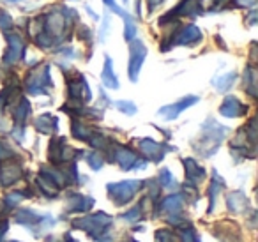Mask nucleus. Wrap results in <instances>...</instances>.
<instances>
[{"label": "nucleus", "mask_w": 258, "mask_h": 242, "mask_svg": "<svg viewBox=\"0 0 258 242\" xmlns=\"http://www.w3.org/2000/svg\"><path fill=\"white\" fill-rule=\"evenodd\" d=\"M103 4H106L108 6V8H113V6H115V0H103Z\"/></svg>", "instance_id": "obj_49"}, {"label": "nucleus", "mask_w": 258, "mask_h": 242, "mask_svg": "<svg viewBox=\"0 0 258 242\" xmlns=\"http://www.w3.org/2000/svg\"><path fill=\"white\" fill-rule=\"evenodd\" d=\"M6 41H8V51L4 53V62L6 66H15L25 55V43H23L22 36L20 34H13V32H6Z\"/></svg>", "instance_id": "obj_12"}, {"label": "nucleus", "mask_w": 258, "mask_h": 242, "mask_svg": "<svg viewBox=\"0 0 258 242\" xmlns=\"http://www.w3.org/2000/svg\"><path fill=\"white\" fill-rule=\"evenodd\" d=\"M158 182L163 186V188H173V186H175V178H173V175L170 173L168 168H163V170L159 171Z\"/></svg>", "instance_id": "obj_36"}, {"label": "nucleus", "mask_w": 258, "mask_h": 242, "mask_svg": "<svg viewBox=\"0 0 258 242\" xmlns=\"http://www.w3.org/2000/svg\"><path fill=\"white\" fill-rule=\"evenodd\" d=\"M228 135V128L218 124L214 118H207L202 124V133L200 138L197 142H193V149L200 154L202 157H211L218 152L219 145L223 143V140Z\"/></svg>", "instance_id": "obj_2"}, {"label": "nucleus", "mask_w": 258, "mask_h": 242, "mask_svg": "<svg viewBox=\"0 0 258 242\" xmlns=\"http://www.w3.org/2000/svg\"><path fill=\"white\" fill-rule=\"evenodd\" d=\"M111 224H113V219L111 216H108L106 212H97V214H92V216H83V217H78V219L73 221V228L76 230H83L97 242H111L110 231Z\"/></svg>", "instance_id": "obj_3"}, {"label": "nucleus", "mask_w": 258, "mask_h": 242, "mask_svg": "<svg viewBox=\"0 0 258 242\" xmlns=\"http://www.w3.org/2000/svg\"><path fill=\"white\" fill-rule=\"evenodd\" d=\"M226 207H228L230 212L242 214L249 209V202H247L246 195L242 191H232L226 198Z\"/></svg>", "instance_id": "obj_19"}, {"label": "nucleus", "mask_w": 258, "mask_h": 242, "mask_svg": "<svg viewBox=\"0 0 258 242\" xmlns=\"http://www.w3.org/2000/svg\"><path fill=\"white\" fill-rule=\"evenodd\" d=\"M147 58V46L142 41L133 39L129 43V64H127V76L131 82H138L142 66Z\"/></svg>", "instance_id": "obj_7"}, {"label": "nucleus", "mask_w": 258, "mask_h": 242, "mask_svg": "<svg viewBox=\"0 0 258 242\" xmlns=\"http://www.w3.org/2000/svg\"><path fill=\"white\" fill-rule=\"evenodd\" d=\"M9 223L8 219H0V242H4V235L8 233Z\"/></svg>", "instance_id": "obj_44"}, {"label": "nucleus", "mask_w": 258, "mask_h": 242, "mask_svg": "<svg viewBox=\"0 0 258 242\" xmlns=\"http://www.w3.org/2000/svg\"><path fill=\"white\" fill-rule=\"evenodd\" d=\"M228 6V0H214V4H212L211 11H221Z\"/></svg>", "instance_id": "obj_43"}, {"label": "nucleus", "mask_w": 258, "mask_h": 242, "mask_svg": "<svg viewBox=\"0 0 258 242\" xmlns=\"http://www.w3.org/2000/svg\"><path fill=\"white\" fill-rule=\"evenodd\" d=\"M156 242H173V233L166 228L156 231Z\"/></svg>", "instance_id": "obj_40"}, {"label": "nucleus", "mask_w": 258, "mask_h": 242, "mask_svg": "<svg viewBox=\"0 0 258 242\" xmlns=\"http://www.w3.org/2000/svg\"><path fill=\"white\" fill-rule=\"evenodd\" d=\"M85 9H87V13H89V15H90V16H92V18H94V20H97V15H96V13H94V11H92V9H90V8H89V6H87V8H85Z\"/></svg>", "instance_id": "obj_50"}, {"label": "nucleus", "mask_w": 258, "mask_h": 242, "mask_svg": "<svg viewBox=\"0 0 258 242\" xmlns=\"http://www.w3.org/2000/svg\"><path fill=\"white\" fill-rule=\"evenodd\" d=\"M235 6H240V8H249V6H254L256 0H233Z\"/></svg>", "instance_id": "obj_47"}, {"label": "nucleus", "mask_w": 258, "mask_h": 242, "mask_svg": "<svg viewBox=\"0 0 258 242\" xmlns=\"http://www.w3.org/2000/svg\"><path fill=\"white\" fill-rule=\"evenodd\" d=\"M137 143H138V147H140L142 154H144L149 161H152V163H159V161H163L166 152L175 150V149H172V147L165 145V143H158L151 138H142V140H138Z\"/></svg>", "instance_id": "obj_13"}, {"label": "nucleus", "mask_w": 258, "mask_h": 242, "mask_svg": "<svg viewBox=\"0 0 258 242\" xmlns=\"http://www.w3.org/2000/svg\"><path fill=\"white\" fill-rule=\"evenodd\" d=\"M16 223L18 224H23V226H29V228H36L41 221L44 219V214H39L37 210H32V209H20L16 212Z\"/></svg>", "instance_id": "obj_20"}, {"label": "nucleus", "mask_w": 258, "mask_h": 242, "mask_svg": "<svg viewBox=\"0 0 258 242\" xmlns=\"http://www.w3.org/2000/svg\"><path fill=\"white\" fill-rule=\"evenodd\" d=\"M68 90H69V97H71V103L85 104L92 99L90 87L82 75H75V78H68Z\"/></svg>", "instance_id": "obj_11"}, {"label": "nucleus", "mask_w": 258, "mask_h": 242, "mask_svg": "<svg viewBox=\"0 0 258 242\" xmlns=\"http://www.w3.org/2000/svg\"><path fill=\"white\" fill-rule=\"evenodd\" d=\"M223 186H225V180H223L221 177H219L218 171H212V182H211V188H209V209L207 212L211 214L212 210H214L216 207V200H218L219 193H221Z\"/></svg>", "instance_id": "obj_24"}, {"label": "nucleus", "mask_w": 258, "mask_h": 242, "mask_svg": "<svg viewBox=\"0 0 258 242\" xmlns=\"http://www.w3.org/2000/svg\"><path fill=\"white\" fill-rule=\"evenodd\" d=\"M71 131H73V136L76 140H82V142H87L90 138V135L94 133V129H90L89 126L82 124L80 120H75L71 124Z\"/></svg>", "instance_id": "obj_30"}, {"label": "nucleus", "mask_w": 258, "mask_h": 242, "mask_svg": "<svg viewBox=\"0 0 258 242\" xmlns=\"http://www.w3.org/2000/svg\"><path fill=\"white\" fill-rule=\"evenodd\" d=\"M78 37H80V39H83V41H87V39L90 41V30L87 29V27H83V25H82V27H80Z\"/></svg>", "instance_id": "obj_45"}, {"label": "nucleus", "mask_w": 258, "mask_h": 242, "mask_svg": "<svg viewBox=\"0 0 258 242\" xmlns=\"http://www.w3.org/2000/svg\"><path fill=\"white\" fill-rule=\"evenodd\" d=\"M94 207V198L85 195H80V193H75V195H69L68 200H66V210L71 214L76 212H89Z\"/></svg>", "instance_id": "obj_17"}, {"label": "nucleus", "mask_w": 258, "mask_h": 242, "mask_svg": "<svg viewBox=\"0 0 258 242\" xmlns=\"http://www.w3.org/2000/svg\"><path fill=\"white\" fill-rule=\"evenodd\" d=\"M108 27H110V16H104V23L99 30V41L106 39V32H108Z\"/></svg>", "instance_id": "obj_41"}, {"label": "nucleus", "mask_w": 258, "mask_h": 242, "mask_svg": "<svg viewBox=\"0 0 258 242\" xmlns=\"http://www.w3.org/2000/svg\"><path fill=\"white\" fill-rule=\"evenodd\" d=\"M214 235H218V238H219V242H240V235H239V231L235 230V228L232 226V230H225V233H223L221 230H218L216 228L214 230Z\"/></svg>", "instance_id": "obj_32"}, {"label": "nucleus", "mask_w": 258, "mask_h": 242, "mask_svg": "<svg viewBox=\"0 0 258 242\" xmlns=\"http://www.w3.org/2000/svg\"><path fill=\"white\" fill-rule=\"evenodd\" d=\"M180 242H200L193 228H180Z\"/></svg>", "instance_id": "obj_38"}, {"label": "nucleus", "mask_w": 258, "mask_h": 242, "mask_svg": "<svg viewBox=\"0 0 258 242\" xmlns=\"http://www.w3.org/2000/svg\"><path fill=\"white\" fill-rule=\"evenodd\" d=\"M64 242H78V240H76V238H73L71 235H66V237H64Z\"/></svg>", "instance_id": "obj_51"}, {"label": "nucleus", "mask_w": 258, "mask_h": 242, "mask_svg": "<svg viewBox=\"0 0 258 242\" xmlns=\"http://www.w3.org/2000/svg\"><path fill=\"white\" fill-rule=\"evenodd\" d=\"M244 90L251 97L258 96V71L254 66H247L244 69Z\"/></svg>", "instance_id": "obj_22"}, {"label": "nucleus", "mask_w": 258, "mask_h": 242, "mask_svg": "<svg viewBox=\"0 0 258 242\" xmlns=\"http://www.w3.org/2000/svg\"><path fill=\"white\" fill-rule=\"evenodd\" d=\"M30 117V103L25 99V97H22L20 99V103L16 104V110H15V120H16V126H22L25 124V120Z\"/></svg>", "instance_id": "obj_27"}, {"label": "nucleus", "mask_w": 258, "mask_h": 242, "mask_svg": "<svg viewBox=\"0 0 258 242\" xmlns=\"http://www.w3.org/2000/svg\"><path fill=\"white\" fill-rule=\"evenodd\" d=\"M122 2H124V4H127V2H129V0H122Z\"/></svg>", "instance_id": "obj_52"}, {"label": "nucleus", "mask_w": 258, "mask_h": 242, "mask_svg": "<svg viewBox=\"0 0 258 242\" xmlns=\"http://www.w3.org/2000/svg\"><path fill=\"white\" fill-rule=\"evenodd\" d=\"M11 242H16V240H11Z\"/></svg>", "instance_id": "obj_55"}, {"label": "nucleus", "mask_w": 258, "mask_h": 242, "mask_svg": "<svg viewBox=\"0 0 258 242\" xmlns=\"http://www.w3.org/2000/svg\"><path fill=\"white\" fill-rule=\"evenodd\" d=\"M249 23H251V25H254V23H256V11H254V9L249 13Z\"/></svg>", "instance_id": "obj_48"}, {"label": "nucleus", "mask_w": 258, "mask_h": 242, "mask_svg": "<svg viewBox=\"0 0 258 242\" xmlns=\"http://www.w3.org/2000/svg\"><path fill=\"white\" fill-rule=\"evenodd\" d=\"M127 242H137V240H127Z\"/></svg>", "instance_id": "obj_54"}, {"label": "nucleus", "mask_w": 258, "mask_h": 242, "mask_svg": "<svg viewBox=\"0 0 258 242\" xmlns=\"http://www.w3.org/2000/svg\"><path fill=\"white\" fill-rule=\"evenodd\" d=\"M235 78H237L235 73H226V75L216 76V78L212 80V85H214L216 89L219 90V92H226V90H230V87L233 85Z\"/></svg>", "instance_id": "obj_28"}, {"label": "nucleus", "mask_w": 258, "mask_h": 242, "mask_svg": "<svg viewBox=\"0 0 258 242\" xmlns=\"http://www.w3.org/2000/svg\"><path fill=\"white\" fill-rule=\"evenodd\" d=\"M246 111H247L246 104H242L239 99H237V97H233V96L225 97L223 104L219 106V113H221L223 117H226V118L244 117V115H246Z\"/></svg>", "instance_id": "obj_16"}, {"label": "nucleus", "mask_w": 258, "mask_h": 242, "mask_svg": "<svg viewBox=\"0 0 258 242\" xmlns=\"http://www.w3.org/2000/svg\"><path fill=\"white\" fill-rule=\"evenodd\" d=\"M182 203H184L182 195H170L163 200L161 205H158V210L163 214H177L182 209Z\"/></svg>", "instance_id": "obj_23"}, {"label": "nucleus", "mask_w": 258, "mask_h": 242, "mask_svg": "<svg viewBox=\"0 0 258 242\" xmlns=\"http://www.w3.org/2000/svg\"><path fill=\"white\" fill-rule=\"evenodd\" d=\"M13 136H15L18 142H23V128L22 126H16V128L13 129Z\"/></svg>", "instance_id": "obj_46"}, {"label": "nucleus", "mask_w": 258, "mask_h": 242, "mask_svg": "<svg viewBox=\"0 0 258 242\" xmlns=\"http://www.w3.org/2000/svg\"><path fill=\"white\" fill-rule=\"evenodd\" d=\"M101 80H103V85L108 87V89H111V90L118 89V78L113 73V62H111L110 57L104 58V68H103V73H101Z\"/></svg>", "instance_id": "obj_25"}, {"label": "nucleus", "mask_w": 258, "mask_h": 242, "mask_svg": "<svg viewBox=\"0 0 258 242\" xmlns=\"http://www.w3.org/2000/svg\"><path fill=\"white\" fill-rule=\"evenodd\" d=\"M34 128L43 135H51L58 129V118L51 113H43L34 120Z\"/></svg>", "instance_id": "obj_21"}, {"label": "nucleus", "mask_w": 258, "mask_h": 242, "mask_svg": "<svg viewBox=\"0 0 258 242\" xmlns=\"http://www.w3.org/2000/svg\"><path fill=\"white\" fill-rule=\"evenodd\" d=\"M36 186L41 189V191H43V195L46 196V198H55V196L58 195V191H60V189H58L57 186H55L53 182L50 180V178L44 177L43 173L37 175V178H36Z\"/></svg>", "instance_id": "obj_26"}, {"label": "nucleus", "mask_w": 258, "mask_h": 242, "mask_svg": "<svg viewBox=\"0 0 258 242\" xmlns=\"http://www.w3.org/2000/svg\"><path fill=\"white\" fill-rule=\"evenodd\" d=\"M22 173H23L22 163H18L16 159L6 161V163L0 164V186L9 188V186L16 184L22 178Z\"/></svg>", "instance_id": "obj_14"}, {"label": "nucleus", "mask_w": 258, "mask_h": 242, "mask_svg": "<svg viewBox=\"0 0 258 242\" xmlns=\"http://www.w3.org/2000/svg\"><path fill=\"white\" fill-rule=\"evenodd\" d=\"M0 29L6 30V32H8L9 29H13V18L4 9H0Z\"/></svg>", "instance_id": "obj_39"}, {"label": "nucleus", "mask_w": 258, "mask_h": 242, "mask_svg": "<svg viewBox=\"0 0 258 242\" xmlns=\"http://www.w3.org/2000/svg\"><path fill=\"white\" fill-rule=\"evenodd\" d=\"M144 182L142 180H122V182H111L106 186L108 195L117 205H125L127 202L135 198L138 191L142 189Z\"/></svg>", "instance_id": "obj_6"}, {"label": "nucleus", "mask_w": 258, "mask_h": 242, "mask_svg": "<svg viewBox=\"0 0 258 242\" xmlns=\"http://www.w3.org/2000/svg\"><path fill=\"white\" fill-rule=\"evenodd\" d=\"M122 20H124V39L127 43H131L135 39V36H137V23H135V18L131 16V13L127 11L124 13Z\"/></svg>", "instance_id": "obj_29"}, {"label": "nucleus", "mask_w": 258, "mask_h": 242, "mask_svg": "<svg viewBox=\"0 0 258 242\" xmlns=\"http://www.w3.org/2000/svg\"><path fill=\"white\" fill-rule=\"evenodd\" d=\"M115 108L125 115H135L138 111L137 104L131 103V101H117V103H115Z\"/></svg>", "instance_id": "obj_37"}, {"label": "nucleus", "mask_w": 258, "mask_h": 242, "mask_svg": "<svg viewBox=\"0 0 258 242\" xmlns=\"http://www.w3.org/2000/svg\"><path fill=\"white\" fill-rule=\"evenodd\" d=\"M78 18L69 8H55L48 15H41L30 22V36L39 48H51L66 39L73 22Z\"/></svg>", "instance_id": "obj_1"}, {"label": "nucleus", "mask_w": 258, "mask_h": 242, "mask_svg": "<svg viewBox=\"0 0 258 242\" xmlns=\"http://www.w3.org/2000/svg\"><path fill=\"white\" fill-rule=\"evenodd\" d=\"M202 30L197 25H186L180 27L175 34L170 37H165L161 43V51H168L172 46H195L202 41Z\"/></svg>", "instance_id": "obj_5"}, {"label": "nucleus", "mask_w": 258, "mask_h": 242, "mask_svg": "<svg viewBox=\"0 0 258 242\" xmlns=\"http://www.w3.org/2000/svg\"><path fill=\"white\" fill-rule=\"evenodd\" d=\"M51 87V76H50V64H39L29 71L25 78V90L32 96H41L46 94Z\"/></svg>", "instance_id": "obj_4"}, {"label": "nucleus", "mask_w": 258, "mask_h": 242, "mask_svg": "<svg viewBox=\"0 0 258 242\" xmlns=\"http://www.w3.org/2000/svg\"><path fill=\"white\" fill-rule=\"evenodd\" d=\"M142 210H144V205H135L131 210H127L125 214H122V219H125V221H129V223H137V221H140L142 219Z\"/></svg>", "instance_id": "obj_34"}, {"label": "nucleus", "mask_w": 258, "mask_h": 242, "mask_svg": "<svg viewBox=\"0 0 258 242\" xmlns=\"http://www.w3.org/2000/svg\"><path fill=\"white\" fill-rule=\"evenodd\" d=\"M113 161H117V164L122 170H137V168H145L147 163L145 159H140L135 150L127 149L124 145H113Z\"/></svg>", "instance_id": "obj_10"}, {"label": "nucleus", "mask_w": 258, "mask_h": 242, "mask_svg": "<svg viewBox=\"0 0 258 242\" xmlns=\"http://www.w3.org/2000/svg\"><path fill=\"white\" fill-rule=\"evenodd\" d=\"M27 196V193H23V191H15V193H11V195H8L6 196L2 202H4V207L6 209H15V207H18V203L22 202L23 198Z\"/></svg>", "instance_id": "obj_33"}, {"label": "nucleus", "mask_w": 258, "mask_h": 242, "mask_svg": "<svg viewBox=\"0 0 258 242\" xmlns=\"http://www.w3.org/2000/svg\"><path fill=\"white\" fill-rule=\"evenodd\" d=\"M85 159H87V163H89V166L92 168V170H101V168H103V164H104V159H103V156H101L99 152H89L85 156Z\"/></svg>", "instance_id": "obj_35"}, {"label": "nucleus", "mask_w": 258, "mask_h": 242, "mask_svg": "<svg viewBox=\"0 0 258 242\" xmlns=\"http://www.w3.org/2000/svg\"><path fill=\"white\" fill-rule=\"evenodd\" d=\"M76 154H80V152L71 149V147L66 143V138H53L50 142V147H48V159H50L51 164H57V166L73 163Z\"/></svg>", "instance_id": "obj_8"}, {"label": "nucleus", "mask_w": 258, "mask_h": 242, "mask_svg": "<svg viewBox=\"0 0 258 242\" xmlns=\"http://www.w3.org/2000/svg\"><path fill=\"white\" fill-rule=\"evenodd\" d=\"M163 2H165V0H147V9H149V13H154L156 9L159 8V6H163Z\"/></svg>", "instance_id": "obj_42"}, {"label": "nucleus", "mask_w": 258, "mask_h": 242, "mask_svg": "<svg viewBox=\"0 0 258 242\" xmlns=\"http://www.w3.org/2000/svg\"><path fill=\"white\" fill-rule=\"evenodd\" d=\"M8 2H18V0H8Z\"/></svg>", "instance_id": "obj_53"}, {"label": "nucleus", "mask_w": 258, "mask_h": 242, "mask_svg": "<svg viewBox=\"0 0 258 242\" xmlns=\"http://www.w3.org/2000/svg\"><path fill=\"white\" fill-rule=\"evenodd\" d=\"M204 13V8H202V0H180L179 4L165 15L161 20H159V25H166L168 22L173 23V20H177L179 16H189V18H195V16L202 15Z\"/></svg>", "instance_id": "obj_9"}, {"label": "nucleus", "mask_w": 258, "mask_h": 242, "mask_svg": "<svg viewBox=\"0 0 258 242\" xmlns=\"http://www.w3.org/2000/svg\"><path fill=\"white\" fill-rule=\"evenodd\" d=\"M16 150L9 145L6 140L0 138V163H6V161H13L16 159Z\"/></svg>", "instance_id": "obj_31"}, {"label": "nucleus", "mask_w": 258, "mask_h": 242, "mask_svg": "<svg viewBox=\"0 0 258 242\" xmlns=\"http://www.w3.org/2000/svg\"><path fill=\"white\" fill-rule=\"evenodd\" d=\"M182 163H184V170H186V182L187 184H191V186L200 184V182L205 178L204 166H200V164H198L195 159H191V157H186Z\"/></svg>", "instance_id": "obj_18"}, {"label": "nucleus", "mask_w": 258, "mask_h": 242, "mask_svg": "<svg viewBox=\"0 0 258 242\" xmlns=\"http://www.w3.org/2000/svg\"><path fill=\"white\" fill-rule=\"evenodd\" d=\"M198 97L197 96H187V97H182L180 101H177V103L173 104H168V106H163L159 108L158 115L159 117H163L165 120H173V118H177L180 113H182L184 110H187L189 106H193V104L198 103Z\"/></svg>", "instance_id": "obj_15"}]
</instances>
